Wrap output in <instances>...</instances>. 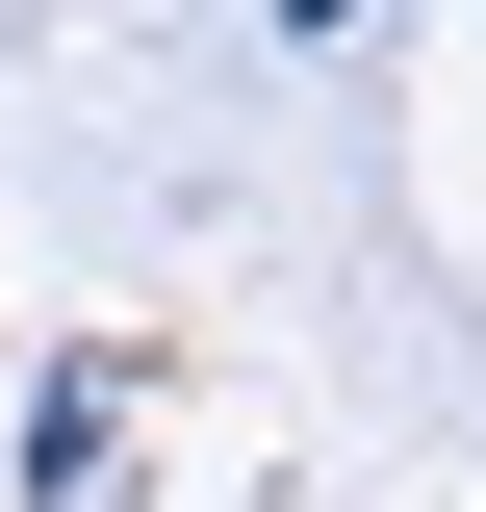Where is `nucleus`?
I'll list each match as a JSON object with an SVG mask.
<instances>
[{
    "mask_svg": "<svg viewBox=\"0 0 486 512\" xmlns=\"http://www.w3.org/2000/svg\"><path fill=\"white\" fill-rule=\"evenodd\" d=\"M103 461H128V359H52L26 384V512H77Z\"/></svg>",
    "mask_w": 486,
    "mask_h": 512,
    "instance_id": "nucleus-1",
    "label": "nucleus"
}]
</instances>
